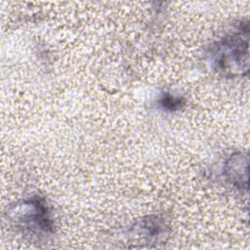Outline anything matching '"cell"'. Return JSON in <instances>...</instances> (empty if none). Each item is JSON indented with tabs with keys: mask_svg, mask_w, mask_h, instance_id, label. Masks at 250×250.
<instances>
[{
	"mask_svg": "<svg viewBox=\"0 0 250 250\" xmlns=\"http://www.w3.org/2000/svg\"><path fill=\"white\" fill-rule=\"evenodd\" d=\"M214 63L223 72L243 71V62L248 64V29L237 30L223 39L215 47Z\"/></svg>",
	"mask_w": 250,
	"mask_h": 250,
	"instance_id": "obj_1",
	"label": "cell"
},
{
	"mask_svg": "<svg viewBox=\"0 0 250 250\" xmlns=\"http://www.w3.org/2000/svg\"><path fill=\"white\" fill-rule=\"evenodd\" d=\"M181 103L182 102L180 99L174 98L172 96H165L160 101V104H162V106L169 110H174V109L178 108L179 106H181Z\"/></svg>",
	"mask_w": 250,
	"mask_h": 250,
	"instance_id": "obj_2",
	"label": "cell"
}]
</instances>
